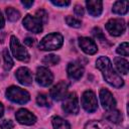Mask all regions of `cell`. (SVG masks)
Segmentation results:
<instances>
[{
	"instance_id": "603a6c76",
	"label": "cell",
	"mask_w": 129,
	"mask_h": 129,
	"mask_svg": "<svg viewBox=\"0 0 129 129\" xmlns=\"http://www.w3.org/2000/svg\"><path fill=\"white\" fill-rule=\"evenodd\" d=\"M3 58H4V69L6 71H9L13 67V59L7 48L3 50Z\"/></svg>"
},
{
	"instance_id": "7a4b0ae2",
	"label": "cell",
	"mask_w": 129,
	"mask_h": 129,
	"mask_svg": "<svg viewBox=\"0 0 129 129\" xmlns=\"http://www.w3.org/2000/svg\"><path fill=\"white\" fill-rule=\"evenodd\" d=\"M63 43V37L60 33L54 32L45 35L39 42V49L41 50H55L59 49Z\"/></svg>"
},
{
	"instance_id": "cb8c5ba5",
	"label": "cell",
	"mask_w": 129,
	"mask_h": 129,
	"mask_svg": "<svg viewBox=\"0 0 129 129\" xmlns=\"http://www.w3.org/2000/svg\"><path fill=\"white\" fill-rule=\"evenodd\" d=\"M58 61H59V57L55 54H47L42 59V63L46 66H54L58 63Z\"/></svg>"
},
{
	"instance_id": "2e32d148",
	"label": "cell",
	"mask_w": 129,
	"mask_h": 129,
	"mask_svg": "<svg viewBox=\"0 0 129 129\" xmlns=\"http://www.w3.org/2000/svg\"><path fill=\"white\" fill-rule=\"evenodd\" d=\"M87 9L89 14L92 16H100L103 11V2L100 0H88L86 1Z\"/></svg>"
},
{
	"instance_id": "5b68a950",
	"label": "cell",
	"mask_w": 129,
	"mask_h": 129,
	"mask_svg": "<svg viewBox=\"0 0 129 129\" xmlns=\"http://www.w3.org/2000/svg\"><path fill=\"white\" fill-rule=\"evenodd\" d=\"M62 110L68 114H78L80 110L79 106V98L76 93L72 92L70 94H67V96L63 98L62 101Z\"/></svg>"
},
{
	"instance_id": "44dd1931",
	"label": "cell",
	"mask_w": 129,
	"mask_h": 129,
	"mask_svg": "<svg viewBox=\"0 0 129 129\" xmlns=\"http://www.w3.org/2000/svg\"><path fill=\"white\" fill-rule=\"evenodd\" d=\"M5 12H6V15H7V18H8L9 21L15 22V21H17L20 18L19 11L16 10L15 8H13V7H7Z\"/></svg>"
},
{
	"instance_id": "d590c367",
	"label": "cell",
	"mask_w": 129,
	"mask_h": 129,
	"mask_svg": "<svg viewBox=\"0 0 129 129\" xmlns=\"http://www.w3.org/2000/svg\"><path fill=\"white\" fill-rule=\"evenodd\" d=\"M3 113H4V107H3V105L0 103V118L3 116Z\"/></svg>"
},
{
	"instance_id": "7402d4cb",
	"label": "cell",
	"mask_w": 129,
	"mask_h": 129,
	"mask_svg": "<svg viewBox=\"0 0 129 129\" xmlns=\"http://www.w3.org/2000/svg\"><path fill=\"white\" fill-rule=\"evenodd\" d=\"M84 129H110V127L101 121H89Z\"/></svg>"
},
{
	"instance_id": "d4e9b609",
	"label": "cell",
	"mask_w": 129,
	"mask_h": 129,
	"mask_svg": "<svg viewBox=\"0 0 129 129\" xmlns=\"http://www.w3.org/2000/svg\"><path fill=\"white\" fill-rule=\"evenodd\" d=\"M36 102L41 107H48V106H50V102H49L47 96L44 95V94H39L37 96V98H36Z\"/></svg>"
},
{
	"instance_id": "484cf974",
	"label": "cell",
	"mask_w": 129,
	"mask_h": 129,
	"mask_svg": "<svg viewBox=\"0 0 129 129\" xmlns=\"http://www.w3.org/2000/svg\"><path fill=\"white\" fill-rule=\"evenodd\" d=\"M66 22H67V24L69 26L75 27V28H79L82 25V22L79 19H77V18H75L73 16H67L66 17Z\"/></svg>"
},
{
	"instance_id": "9c48e42d",
	"label": "cell",
	"mask_w": 129,
	"mask_h": 129,
	"mask_svg": "<svg viewBox=\"0 0 129 129\" xmlns=\"http://www.w3.org/2000/svg\"><path fill=\"white\" fill-rule=\"evenodd\" d=\"M53 81V75L45 67H39L36 71V82L42 87H48Z\"/></svg>"
},
{
	"instance_id": "52a82bcc",
	"label": "cell",
	"mask_w": 129,
	"mask_h": 129,
	"mask_svg": "<svg viewBox=\"0 0 129 129\" xmlns=\"http://www.w3.org/2000/svg\"><path fill=\"white\" fill-rule=\"evenodd\" d=\"M105 27L109 34L113 36H119L125 31L126 24L125 21L121 18H112L108 20V22L105 24Z\"/></svg>"
},
{
	"instance_id": "ffe728a7",
	"label": "cell",
	"mask_w": 129,
	"mask_h": 129,
	"mask_svg": "<svg viewBox=\"0 0 129 129\" xmlns=\"http://www.w3.org/2000/svg\"><path fill=\"white\" fill-rule=\"evenodd\" d=\"M52 126L53 129H71V125L69 124V122L58 116L52 118Z\"/></svg>"
},
{
	"instance_id": "ac0fdd59",
	"label": "cell",
	"mask_w": 129,
	"mask_h": 129,
	"mask_svg": "<svg viewBox=\"0 0 129 129\" xmlns=\"http://www.w3.org/2000/svg\"><path fill=\"white\" fill-rule=\"evenodd\" d=\"M128 2L127 1H116L113 4L112 11L119 15H124L128 12Z\"/></svg>"
},
{
	"instance_id": "83f0119b",
	"label": "cell",
	"mask_w": 129,
	"mask_h": 129,
	"mask_svg": "<svg viewBox=\"0 0 129 129\" xmlns=\"http://www.w3.org/2000/svg\"><path fill=\"white\" fill-rule=\"evenodd\" d=\"M92 33H93V35L95 36V38L99 39V40H100V41H102V42H104V41H106V40H107V39H106V37L104 36V34H103L102 30H101L99 27H95V28L93 29Z\"/></svg>"
},
{
	"instance_id": "f546056e",
	"label": "cell",
	"mask_w": 129,
	"mask_h": 129,
	"mask_svg": "<svg viewBox=\"0 0 129 129\" xmlns=\"http://www.w3.org/2000/svg\"><path fill=\"white\" fill-rule=\"evenodd\" d=\"M14 127V123L11 120H2L0 122V128L1 129H12Z\"/></svg>"
},
{
	"instance_id": "7c38bea8",
	"label": "cell",
	"mask_w": 129,
	"mask_h": 129,
	"mask_svg": "<svg viewBox=\"0 0 129 129\" xmlns=\"http://www.w3.org/2000/svg\"><path fill=\"white\" fill-rule=\"evenodd\" d=\"M15 117L16 120L23 125H33L36 122V117L34 114H32L31 112H29L26 109H19L16 113H15Z\"/></svg>"
},
{
	"instance_id": "5bb4252c",
	"label": "cell",
	"mask_w": 129,
	"mask_h": 129,
	"mask_svg": "<svg viewBox=\"0 0 129 129\" xmlns=\"http://www.w3.org/2000/svg\"><path fill=\"white\" fill-rule=\"evenodd\" d=\"M79 45L82 48V50L87 54H95L98 51L96 42L92 38H89V37H80Z\"/></svg>"
},
{
	"instance_id": "e575fe53",
	"label": "cell",
	"mask_w": 129,
	"mask_h": 129,
	"mask_svg": "<svg viewBox=\"0 0 129 129\" xmlns=\"http://www.w3.org/2000/svg\"><path fill=\"white\" fill-rule=\"evenodd\" d=\"M4 24H5V21H4V17L2 16V13L0 12V29L4 26Z\"/></svg>"
},
{
	"instance_id": "f1b7e54d",
	"label": "cell",
	"mask_w": 129,
	"mask_h": 129,
	"mask_svg": "<svg viewBox=\"0 0 129 129\" xmlns=\"http://www.w3.org/2000/svg\"><path fill=\"white\" fill-rule=\"evenodd\" d=\"M35 15L42 21L43 24L46 23L47 20H48V14H47V12H46L45 10H43V9H39V10H37L36 13H35Z\"/></svg>"
},
{
	"instance_id": "277c9868",
	"label": "cell",
	"mask_w": 129,
	"mask_h": 129,
	"mask_svg": "<svg viewBox=\"0 0 129 129\" xmlns=\"http://www.w3.org/2000/svg\"><path fill=\"white\" fill-rule=\"evenodd\" d=\"M10 48L15 58L18 60L27 62L30 59V55L27 51V49L19 42V40L16 38V36L12 35L10 37Z\"/></svg>"
},
{
	"instance_id": "8fae6325",
	"label": "cell",
	"mask_w": 129,
	"mask_h": 129,
	"mask_svg": "<svg viewBox=\"0 0 129 129\" xmlns=\"http://www.w3.org/2000/svg\"><path fill=\"white\" fill-rule=\"evenodd\" d=\"M99 96H100L101 104H102L104 109H106L107 111L115 109V107H116V100H115V98L113 97L112 93L109 90L101 89Z\"/></svg>"
},
{
	"instance_id": "d6986e66",
	"label": "cell",
	"mask_w": 129,
	"mask_h": 129,
	"mask_svg": "<svg viewBox=\"0 0 129 129\" xmlns=\"http://www.w3.org/2000/svg\"><path fill=\"white\" fill-rule=\"evenodd\" d=\"M114 63H115L119 73H121L123 75L128 74V61H127V59L120 57V56H117L114 58Z\"/></svg>"
},
{
	"instance_id": "4dcf8cb0",
	"label": "cell",
	"mask_w": 129,
	"mask_h": 129,
	"mask_svg": "<svg viewBox=\"0 0 129 129\" xmlns=\"http://www.w3.org/2000/svg\"><path fill=\"white\" fill-rule=\"evenodd\" d=\"M53 5H55V6H59V7H66V6H69L70 4H71V2L70 1H68V0H51L50 1Z\"/></svg>"
},
{
	"instance_id": "e0dca14e",
	"label": "cell",
	"mask_w": 129,
	"mask_h": 129,
	"mask_svg": "<svg viewBox=\"0 0 129 129\" xmlns=\"http://www.w3.org/2000/svg\"><path fill=\"white\" fill-rule=\"evenodd\" d=\"M105 119H107L108 121L114 123V124H119L122 121V114L120 111L116 110V109H112V110H108L105 113Z\"/></svg>"
},
{
	"instance_id": "3957f363",
	"label": "cell",
	"mask_w": 129,
	"mask_h": 129,
	"mask_svg": "<svg viewBox=\"0 0 129 129\" xmlns=\"http://www.w3.org/2000/svg\"><path fill=\"white\" fill-rule=\"evenodd\" d=\"M6 97L8 100H10L13 103L16 104H25L30 100V95L29 93L16 86H11L6 90Z\"/></svg>"
},
{
	"instance_id": "30bf717a",
	"label": "cell",
	"mask_w": 129,
	"mask_h": 129,
	"mask_svg": "<svg viewBox=\"0 0 129 129\" xmlns=\"http://www.w3.org/2000/svg\"><path fill=\"white\" fill-rule=\"evenodd\" d=\"M68 87H69V84L66 81L58 82L55 86H53L50 89V92H49L50 97L54 101L63 100V98L67 96V93H68Z\"/></svg>"
},
{
	"instance_id": "8992f818",
	"label": "cell",
	"mask_w": 129,
	"mask_h": 129,
	"mask_svg": "<svg viewBox=\"0 0 129 129\" xmlns=\"http://www.w3.org/2000/svg\"><path fill=\"white\" fill-rule=\"evenodd\" d=\"M81 103L83 108L89 113H93L98 109V100L93 91L88 90L84 92V94L82 95Z\"/></svg>"
},
{
	"instance_id": "4fadbf2b",
	"label": "cell",
	"mask_w": 129,
	"mask_h": 129,
	"mask_svg": "<svg viewBox=\"0 0 129 129\" xmlns=\"http://www.w3.org/2000/svg\"><path fill=\"white\" fill-rule=\"evenodd\" d=\"M15 77H16L17 81L21 85H24V86H30L33 82V76H32L31 71L27 68H24V67L19 68L16 71Z\"/></svg>"
},
{
	"instance_id": "9a60e30c",
	"label": "cell",
	"mask_w": 129,
	"mask_h": 129,
	"mask_svg": "<svg viewBox=\"0 0 129 129\" xmlns=\"http://www.w3.org/2000/svg\"><path fill=\"white\" fill-rule=\"evenodd\" d=\"M67 73L70 79L78 81L84 75V68L79 62H70L67 67Z\"/></svg>"
},
{
	"instance_id": "836d02e7",
	"label": "cell",
	"mask_w": 129,
	"mask_h": 129,
	"mask_svg": "<svg viewBox=\"0 0 129 129\" xmlns=\"http://www.w3.org/2000/svg\"><path fill=\"white\" fill-rule=\"evenodd\" d=\"M21 4H22L23 6H25L26 8H29L30 6L33 5V1H25V0H22V1H21Z\"/></svg>"
},
{
	"instance_id": "4316f807",
	"label": "cell",
	"mask_w": 129,
	"mask_h": 129,
	"mask_svg": "<svg viewBox=\"0 0 129 129\" xmlns=\"http://www.w3.org/2000/svg\"><path fill=\"white\" fill-rule=\"evenodd\" d=\"M117 52L123 56L129 55V48H128V42H123L117 47Z\"/></svg>"
},
{
	"instance_id": "6da1fadb",
	"label": "cell",
	"mask_w": 129,
	"mask_h": 129,
	"mask_svg": "<svg viewBox=\"0 0 129 129\" xmlns=\"http://www.w3.org/2000/svg\"><path fill=\"white\" fill-rule=\"evenodd\" d=\"M96 67L99 71L102 72V75L105 81L115 88H121L124 86L123 79L115 72L113 69L112 62L107 56H100L96 61Z\"/></svg>"
},
{
	"instance_id": "1f68e13d",
	"label": "cell",
	"mask_w": 129,
	"mask_h": 129,
	"mask_svg": "<svg viewBox=\"0 0 129 129\" xmlns=\"http://www.w3.org/2000/svg\"><path fill=\"white\" fill-rule=\"evenodd\" d=\"M75 14L77 16H83L84 15V8L81 5H76L75 6Z\"/></svg>"
},
{
	"instance_id": "d6a6232c",
	"label": "cell",
	"mask_w": 129,
	"mask_h": 129,
	"mask_svg": "<svg viewBox=\"0 0 129 129\" xmlns=\"http://www.w3.org/2000/svg\"><path fill=\"white\" fill-rule=\"evenodd\" d=\"M24 43H25L26 45H28V46H32L33 43H34V39H33L32 37H26V38L24 39Z\"/></svg>"
},
{
	"instance_id": "ba28073f",
	"label": "cell",
	"mask_w": 129,
	"mask_h": 129,
	"mask_svg": "<svg viewBox=\"0 0 129 129\" xmlns=\"http://www.w3.org/2000/svg\"><path fill=\"white\" fill-rule=\"evenodd\" d=\"M23 25L27 30L34 32V33H39L43 29L42 27L43 23L36 15L32 16L30 14H27L23 19Z\"/></svg>"
}]
</instances>
